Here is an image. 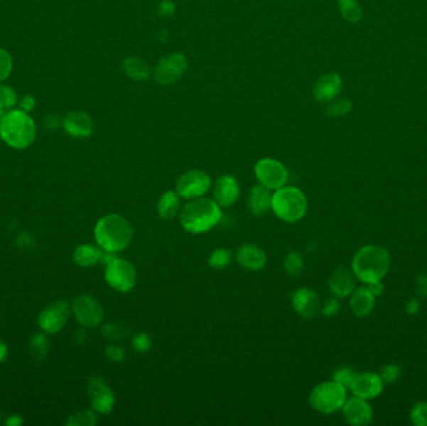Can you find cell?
Masks as SVG:
<instances>
[{"mask_svg": "<svg viewBox=\"0 0 427 426\" xmlns=\"http://www.w3.org/2000/svg\"><path fill=\"white\" fill-rule=\"evenodd\" d=\"M98 422V416L92 410H80L69 416L67 425L94 426Z\"/></svg>", "mask_w": 427, "mask_h": 426, "instance_id": "obj_30", "label": "cell"}, {"mask_svg": "<svg viewBox=\"0 0 427 426\" xmlns=\"http://www.w3.org/2000/svg\"><path fill=\"white\" fill-rule=\"evenodd\" d=\"M6 356H8V348H6V344L0 342V363H3Z\"/></svg>", "mask_w": 427, "mask_h": 426, "instance_id": "obj_45", "label": "cell"}, {"mask_svg": "<svg viewBox=\"0 0 427 426\" xmlns=\"http://www.w3.org/2000/svg\"><path fill=\"white\" fill-rule=\"evenodd\" d=\"M232 254L230 250L219 248L209 255V266L215 271H222L232 264Z\"/></svg>", "mask_w": 427, "mask_h": 426, "instance_id": "obj_28", "label": "cell"}, {"mask_svg": "<svg viewBox=\"0 0 427 426\" xmlns=\"http://www.w3.org/2000/svg\"><path fill=\"white\" fill-rule=\"evenodd\" d=\"M237 260L244 269L256 271L266 264V254L258 245L244 244L237 249Z\"/></svg>", "mask_w": 427, "mask_h": 426, "instance_id": "obj_21", "label": "cell"}, {"mask_svg": "<svg viewBox=\"0 0 427 426\" xmlns=\"http://www.w3.org/2000/svg\"><path fill=\"white\" fill-rule=\"evenodd\" d=\"M31 350L36 360H43L48 353V339L43 334H36L31 340Z\"/></svg>", "mask_w": 427, "mask_h": 426, "instance_id": "obj_32", "label": "cell"}, {"mask_svg": "<svg viewBox=\"0 0 427 426\" xmlns=\"http://www.w3.org/2000/svg\"><path fill=\"white\" fill-rule=\"evenodd\" d=\"M6 424L9 426H19L23 424V420H21V416L11 415L6 419Z\"/></svg>", "mask_w": 427, "mask_h": 426, "instance_id": "obj_44", "label": "cell"}, {"mask_svg": "<svg viewBox=\"0 0 427 426\" xmlns=\"http://www.w3.org/2000/svg\"><path fill=\"white\" fill-rule=\"evenodd\" d=\"M407 307H418V304H417L416 302H410L409 304H407ZM407 310H409L410 312H412L411 307H409ZM415 310H417V307H415Z\"/></svg>", "mask_w": 427, "mask_h": 426, "instance_id": "obj_46", "label": "cell"}, {"mask_svg": "<svg viewBox=\"0 0 427 426\" xmlns=\"http://www.w3.org/2000/svg\"><path fill=\"white\" fill-rule=\"evenodd\" d=\"M104 250L93 244H82L72 253V260L77 266L90 268L97 266L103 259Z\"/></svg>", "mask_w": 427, "mask_h": 426, "instance_id": "obj_24", "label": "cell"}, {"mask_svg": "<svg viewBox=\"0 0 427 426\" xmlns=\"http://www.w3.org/2000/svg\"><path fill=\"white\" fill-rule=\"evenodd\" d=\"M18 102V95L16 90L9 85H1L0 84V105L8 110L13 108Z\"/></svg>", "mask_w": 427, "mask_h": 426, "instance_id": "obj_33", "label": "cell"}, {"mask_svg": "<svg viewBox=\"0 0 427 426\" xmlns=\"http://www.w3.org/2000/svg\"><path fill=\"white\" fill-rule=\"evenodd\" d=\"M271 210L285 223H296L306 215L308 199L298 187H280L274 192Z\"/></svg>", "mask_w": 427, "mask_h": 426, "instance_id": "obj_5", "label": "cell"}, {"mask_svg": "<svg viewBox=\"0 0 427 426\" xmlns=\"http://www.w3.org/2000/svg\"><path fill=\"white\" fill-rule=\"evenodd\" d=\"M341 410L345 420L351 425H367L372 421V416H374V411L367 400L357 396L346 400Z\"/></svg>", "mask_w": 427, "mask_h": 426, "instance_id": "obj_16", "label": "cell"}, {"mask_svg": "<svg viewBox=\"0 0 427 426\" xmlns=\"http://www.w3.org/2000/svg\"><path fill=\"white\" fill-rule=\"evenodd\" d=\"M375 305V294L369 286H361L352 291L350 299L351 312L357 317L369 315Z\"/></svg>", "mask_w": 427, "mask_h": 426, "instance_id": "obj_23", "label": "cell"}, {"mask_svg": "<svg viewBox=\"0 0 427 426\" xmlns=\"http://www.w3.org/2000/svg\"><path fill=\"white\" fill-rule=\"evenodd\" d=\"M125 350L119 345H109L108 348L105 349V356L114 363H120L125 359Z\"/></svg>", "mask_w": 427, "mask_h": 426, "instance_id": "obj_39", "label": "cell"}, {"mask_svg": "<svg viewBox=\"0 0 427 426\" xmlns=\"http://www.w3.org/2000/svg\"><path fill=\"white\" fill-rule=\"evenodd\" d=\"M273 192L270 189L258 184L252 187L247 197V207L254 217H263L271 210Z\"/></svg>", "mask_w": 427, "mask_h": 426, "instance_id": "obj_22", "label": "cell"}, {"mask_svg": "<svg viewBox=\"0 0 427 426\" xmlns=\"http://www.w3.org/2000/svg\"><path fill=\"white\" fill-rule=\"evenodd\" d=\"M133 348L138 351V353H146L151 346V339L149 335L146 333H140L138 335H135L133 339Z\"/></svg>", "mask_w": 427, "mask_h": 426, "instance_id": "obj_37", "label": "cell"}, {"mask_svg": "<svg viewBox=\"0 0 427 426\" xmlns=\"http://www.w3.org/2000/svg\"><path fill=\"white\" fill-rule=\"evenodd\" d=\"M399 374H400V370L397 369V366L387 365L382 369L380 376L385 381H395L399 378Z\"/></svg>", "mask_w": 427, "mask_h": 426, "instance_id": "obj_41", "label": "cell"}, {"mask_svg": "<svg viewBox=\"0 0 427 426\" xmlns=\"http://www.w3.org/2000/svg\"><path fill=\"white\" fill-rule=\"evenodd\" d=\"M36 128L29 113L21 109L6 111L0 120V138L14 149H26L34 141Z\"/></svg>", "mask_w": 427, "mask_h": 426, "instance_id": "obj_4", "label": "cell"}, {"mask_svg": "<svg viewBox=\"0 0 427 426\" xmlns=\"http://www.w3.org/2000/svg\"><path fill=\"white\" fill-rule=\"evenodd\" d=\"M13 60L11 54L0 48V83L4 82L11 73Z\"/></svg>", "mask_w": 427, "mask_h": 426, "instance_id": "obj_35", "label": "cell"}, {"mask_svg": "<svg viewBox=\"0 0 427 426\" xmlns=\"http://www.w3.org/2000/svg\"><path fill=\"white\" fill-rule=\"evenodd\" d=\"M283 269L291 276H298L304 271V258L300 253L291 251L283 259Z\"/></svg>", "mask_w": 427, "mask_h": 426, "instance_id": "obj_29", "label": "cell"}, {"mask_svg": "<svg viewBox=\"0 0 427 426\" xmlns=\"http://www.w3.org/2000/svg\"><path fill=\"white\" fill-rule=\"evenodd\" d=\"M390 253L379 245H365L352 259V273L365 284L380 283L390 269Z\"/></svg>", "mask_w": 427, "mask_h": 426, "instance_id": "obj_3", "label": "cell"}, {"mask_svg": "<svg viewBox=\"0 0 427 426\" xmlns=\"http://www.w3.org/2000/svg\"><path fill=\"white\" fill-rule=\"evenodd\" d=\"M134 230L131 224L119 214H108L102 219L94 229L97 245L107 253L117 254L129 246L133 240Z\"/></svg>", "mask_w": 427, "mask_h": 426, "instance_id": "obj_2", "label": "cell"}, {"mask_svg": "<svg viewBox=\"0 0 427 426\" xmlns=\"http://www.w3.org/2000/svg\"><path fill=\"white\" fill-rule=\"evenodd\" d=\"M342 89V80L339 74L329 73L320 77L315 83L313 93L319 103H330L334 100Z\"/></svg>", "mask_w": 427, "mask_h": 426, "instance_id": "obj_18", "label": "cell"}, {"mask_svg": "<svg viewBox=\"0 0 427 426\" xmlns=\"http://www.w3.org/2000/svg\"><path fill=\"white\" fill-rule=\"evenodd\" d=\"M63 126L69 136L74 138H88L94 131L92 118L84 111H72L63 119Z\"/></svg>", "mask_w": 427, "mask_h": 426, "instance_id": "obj_19", "label": "cell"}, {"mask_svg": "<svg viewBox=\"0 0 427 426\" xmlns=\"http://www.w3.org/2000/svg\"><path fill=\"white\" fill-rule=\"evenodd\" d=\"M222 207L212 198L193 199L180 212V224L191 234H202L222 222Z\"/></svg>", "mask_w": 427, "mask_h": 426, "instance_id": "obj_1", "label": "cell"}, {"mask_svg": "<svg viewBox=\"0 0 427 426\" xmlns=\"http://www.w3.org/2000/svg\"><path fill=\"white\" fill-rule=\"evenodd\" d=\"M72 312L77 322L85 327H98L103 322L104 310L100 302L90 295H79L72 302Z\"/></svg>", "mask_w": 427, "mask_h": 426, "instance_id": "obj_11", "label": "cell"}, {"mask_svg": "<svg viewBox=\"0 0 427 426\" xmlns=\"http://www.w3.org/2000/svg\"><path fill=\"white\" fill-rule=\"evenodd\" d=\"M352 109V104L350 100L347 99H336L331 100L328 108H326V114L331 118H340L344 115L349 114Z\"/></svg>", "mask_w": 427, "mask_h": 426, "instance_id": "obj_31", "label": "cell"}, {"mask_svg": "<svg viewBox=\"0 0 427 426\" xmlns=\"http://www.w3.org/2000/svg\"><path fill=\"white\" fill-rule=\"evenodd\" d=\"M340 310V302L337 300V297H331L329 299L325 300L323 307H321V312L324 314V317H333L339 312Z\"/></svg>", "mask_w": 427, "mask_h": 426, "instance_id": "obj_38", "label": "cell"}, {"mask_svg": "<svg viewBox=\"0 0 427 426\" xmlns=\"http://www.w3.org/2000/svg\"><path fill=\"white\" fill-rule=\"evenodd\" d=\"M19 106H21V109L23 111L31 113V110L36 108V99L31 95H26V97L21 98Z\"/></svg>", "mask_w": 427, "mask_h": 426, "instance_id": "obj_43", "label": "cell"}, {"mask_svg": "<svg viewBox=\"0 0 427 426\" xmlns=\"http://www.w3.org/2000/svg\"><path fill=\"white\" fill-rule=\"evenodd\" d=\"M175 11V6L173 1L170 0H161L160 1L159 6H158V13L160 16H164V18H169L173 16Z\"/></svg>", "mask_w": 427, "mask_h": 426, "instance_id": "obj_40", "label": "cell"}, {"mask_svg": "<svg viewBox=\"0 0 427 426\" xmlns=\"http://www.w3.org/2000/svg\"><path fill=\"white\" fill-rule=\"evenodd\" d=\"M88 394L94 411L109 414L115 404L114 393L107 381L100 376H92L88 383Z\"/></svg>", "mask_w": 427, "mask_h": 426, "instance_id": "obj_12", "label": "cell"}, {"mask_svg": "<svg viewBox=\"0 0 427 426\" xmlns=\"http://www.w3.org/2000/svg\"><path fill=\"white\" fill-rule=\"evenodd\" d=\"M103 263H105L104 278L110 288L120 293H128L134 289L136 284V271L128 260L118 258L114 253L104 251Z\"/></svg>", "mask_w": 427, "mask_h": 426, "instance_id": "obj_6", "label": "cell"}, {"mask_svg": "<svg viewBox=\"0 0 427 426\" xmlns=\"http://www.w3.org/2000/svg\"><path fill=\"white\" fill-rule=\"evenodd\" d=\"M69 317V307L65 302H54L45 307L38 317L39 327L45 333L55 334L65 327Z\"/></svg>", "mask_w": 427, "mask_h": 426, "instance_id": "obj_13", "label": "cell"}, {"mask_svg": "<svg viewBox=\"0 0 427 426\" xmlns=\"http://www.w3.org/2000/svg\"><path fill=\"white\" fill-rule=\"evenodd\" d=\"M211 187V178L200 169H194L181 174L176 182L175 192L181 199H193L204 197Z\"/></svg>", "mask_w": 427, "mask_h": 426, "instance_id": "obj_9", "label": "cell"}, {"mask_svg": "<svg viewBox=\"0 0 427 426\" xmlns=\"http://www.w3.org/2000/svg\"><path fill=\"white\" fill-rule=\"evenodd\" d=\"M291 305L293 310L304 319L316 317L321 307L319 295L309 288H301L293 291L291 295Z\"/></svg>", "mask_w": 427, "mask_h": 426, "instance_id": "obj_17", "label": "cell"}, {"mask_svg": "<svg viewBox=\"0 0 427 426\" xmlns=\"http://www.w3.org/2000/svg\"><path fill=\"white\" fill-rule=\"evenodd\" d=\"M255 177L259 184L268 187L271 192L285 187L288 179V172L281 161L271 158H264L254 167Z\"/></svg>", "mask_w": 427, "mask_h": 426, "instance_id": "obj_8", "label": "cell"}, {"mask_svg": "<svg viewBox=\"0 0 427 426\" xmlns=\"http://www.w3.org/2000/svg\"><path fill=\"white\" fill-rule=\"evenodd\" d=\"M124 72L126 73L128 77H130L134 80L141 82V80H146L149 78L150 70L149 65L140 58L130 57L126 58L123 62Z\"/></svg>", "mask_w": 427, "mask_h": 426, "instance_id": "obj_26", "label": "cell"}, {"mask_svg": "<svg viewBox=\"0 0 427 426\" xmlns=\"http://www.w3.org/2000/svg\"><path fill=\"white\" fill-rule=\"evenodd\" d=\"M240 197V185L237 178L232 175H222L217 178L212 189V199L222 208H229L237 203Z\"/></svg>", "mask_w": 427, "mask_h": 426, "instance_id": "obj_15", "label": "cell"}, {"mask_svg": "<svg viewBox=\"0 0 427 426\" xmlns=\"http://www.w3.org/2000/svg\"><path fill=\"white\" fill-rule=\"evenodd\" d=\"M180 197L174 190H168L160 197L158 202V214L161 219L170 220L175 218L180 210Z\"/></svg>", "mask_w": 427, "mask_h": 426, "instance_id": "obj_25", "label": "cell"}, {"mask_svg": "<svg viewBox=\"0 0 427 426\" xmlns=\"http://www.w3.org/2000/svg\"><path fill=\"white\" fill-rule=\"evenodd\" d=\"M410 417L414 425L427 426V403L415 404L412 408Z\"/></svg>", "mask_w": 427, "mask_h": 426, "instance_id": "obj_34", "label": "cell"}, {"mask_svg": "<svg viewBox=\"0 0 427 426\" xmlns=\"http://www.w3.org/2000/svg\"><path fill=\"white\" fill-rule=\"evenodd\" d=\"M346 400L347 389L335 380L316 385L314 389L311 390L309 396L311 408L321 414H333L341 410Z\"/></svg>", "mask_w": 427, "mask_h": 426, "instance_id": "obj_7", "label": "cell"}, {"mask_svg": "<svg viewBox=\"0 0 427 426\" xmlns=\"http://www.w3.org/2000/svg\"><path fill=\"white\" fill-rule=\"evenodd\" d=\"M356 373L354 370H351L350 368H347V366H341V368H339V369L335 371L333 380L337 381L340 384L344 385L346 389H349L351 381H352Z\"/></svg>", "mask_w": 427, "mask_h": 426, "instance_id": "obj_36", "label": "cell"}, {"mask_svg": "<svg viewBox=\"0 0 427 426\" xmlns=\"http://www.w3.org/2000/svg\"><path fill=\"white\" fill-rule=\"evenodd\" d=\"M188 60L180 53H173L161 58L154 69V78L160 85L175 83L185 74Z\"/></svg>", "mask_w": 427, "mask_h": 426, "instance_id": "obj_10", "label": "cell"}, {"mask_svg": "<svg viewBox=\"0 0 427 426\" xmlns=\"http://www.w3.org/2000/svg\"><path fill=\"white\" fill-rule=\"evenodd\" d=\"M354 273L345 266H339L335 269L329 279V288L331 294L336 297H346L355 290Z\"/></svg>", "mask_w": 427, "mask_h": 426, "instance_id": "obj_20", "label": "cell"}, {"mask_svg": "<svg viewBox=\"0 0 427 426\" xmlns=\"http://www.w3.org/2000/svg\"><path fill=\"white\" fill-rule=\"evenodd\" d=\"M349 389L354 396L370 400L382 393L384 380L380 375L375 373H360V374L356 373Z\"/></svg>", "mask_w": 427, "mask_h": 426, "instance_id": "obj_14", "label": "cell"}, {"mask_svg": "<svg viewBox=\"0 0 427 426\" xmlns=\"http://www.w3.org/2000/svg\"><path fill=\"white\" fill-rule=\"evenodd\" d=\"M6 109H4V108H3L1 105H0V120L3 119V116H4V114H6Z\"/></svg>", "mask_w": 427, "mask_h": 426, "instance_id": "obj_47", "label": "cell"}, {"mask_svg": "<svg viewBox=\"0 0 427 426\" xmlns=\"http://www.w3.org/2000/svg\"><path fill=\"white\" fill-rule=\"evenodd\" d=\"M340 13L350 23H357L362 18V9L356 0H337Z\"/></svg>", "mask_w": 427, "mask_h": 426, "instance_id": "obj_27", "label": "cell"}, {"mask_svg": "<svg viewBox=\"0 0 427 426\" xmlns=\"http://www.w3.org/2000/svg\"><path fill=\"white\" fill-rule=\"evenodd\" d=\"M103 334L107 338L118 339L121 337V327L117 324H107L103 327Z\"/></svg>", "mask_w": 427, "mask_h": 426, "instance_id": "obj_42", "label": "cell"}]
</instances>
